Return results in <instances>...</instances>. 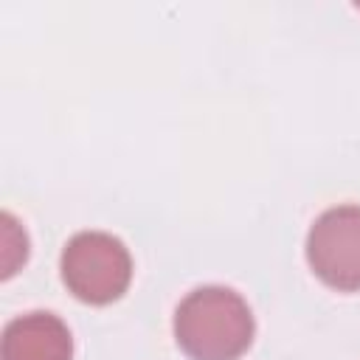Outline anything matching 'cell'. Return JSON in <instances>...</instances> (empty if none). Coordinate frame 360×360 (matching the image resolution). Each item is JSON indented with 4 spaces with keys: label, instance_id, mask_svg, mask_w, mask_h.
Instances as JSON below:
<instances>
[{
    "label": "cell",
    "instance_id": "obj_1",
    "mask_svg": "<svg viewBox=\"0 0 360 360\" xmlns=\"http://www.w3.org/2000/svg\"><path fill=\"white\" fill-rule=\"evenodd\" d=\"M174 340L191 360H239L253 343L248 301L219 284L191 290L174 309Z\"/></svg>",
    "mask_w": 360,
    "mask_h": 360
},
{
    "label": "cell",
    "instance_id": "obj_5",
    "mask_svg": "<svg viewBox=\"0 0 360 360\" xmlns=\"http://www.w3.org/2000/svg\"><path fill=\"white\" fill-rule=\"evenodd\" d=\"M0 245H3V278H8L11 273H17V267L25 262L28 256V236L22 231V225L3 211L0 214Z\"/></svg>",
    "mask_w": 360,
    "mask_h": 360
},
{
    "label": "cell",
    "instance_id": "obj_3",
    "mask_svg": "<svg viewBox=\"0 0 360 360\" xmlns=\"http://www.w3.org/2000/svg\"><path fill=\"white\" fill-rule=\"evenodd\" d=\"M312 273L338 292L360 290V205L326 208L307 233Z\"/></svg>",
    "mask_w": 360,
    "mask_h": 360
},
{
    "label": "cell",
    "instance_id": "obj_4",
    "mask_svg": "<svg viewBox=\"0 0 360 360\" xmlns=\"http://www.w3.org/2000/svg\"><path fill=\"white\" fill-rule=\"evenodd\" d=\"M0 360H73L68 323L53 312H25L6 323Z\"/></svg>",
    "mask_w": 360,
    "mask_h": 360
},
{
    "label": "cell",
    "instance_id": "obj_2",
    "mask_svg": "<svg viewBox=\"0 0 360 360\" xmlns=\"http://www.w3.org/2000/svg\"><path fill=\"white\" fill-rule=\"evenodd\" d=\"M65 287L84 304H112L132 281L127 245L107 231H79L68 239L59 259Z\"/></svg>",
    "mask_w": 360,
    "mask_h": 360
}]
</instances>
